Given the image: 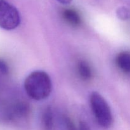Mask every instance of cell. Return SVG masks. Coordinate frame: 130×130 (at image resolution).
I'll return each instance as SVG.
<instances>
[{
  "instance_id": "9",
  "label": "cell",
  "mask_w": 130,
  "mask_h": 130,
  "mask_svg": "<svg viewBox=\"0 0 130 130\" xmlns=\"http://www.w3.org/2000/svg\"><path fill=\"white\" fill-rule=\"evenodd\" d=\"M117 17L121 20H127L130 19V10L125 6H121L116 10Z\"/></svg>"
},
{
  "instance_id": "5",
  "label": "cell",
  "mask_w": 130,
  "mask_h": 130,
  "mask_svg": "<svg viewBox=\"0 0 130 130\" xmlns=\"http://www.w3.org/2000/svg\"><path fill=\"white\" fill-rule=\"evenodd\" d=\"M63 19L73 27L79 26L81 24V18L77 11L73 9H66L62 12Z\"/></svg>"
},
{
  "instance_id": "13",
  "label": "cell",
  "mask_w": 130,
  "mask_h": 130,
  "mask_svg": "<svg viewBox=\"0 0 130 130\" xmlns=\"http://www.w3.org/2000/svg\"><path fill=\"white\" fill-rule=\"evenodd\" d=\"M57 1L63 5H67V4L71 3L72 0H57Z\"/></svg>"
},
{
  "instance_id": "2",
  "label": "cell",
  "mask_w": 130,
  "mask_h": 130,
  "mask_svg": "<svg viewBox=\"0 0 130 130\" xmlns=\"http://www.w3.org/2000/svg\"><path fill=\"white\" fill-rule=\"evenodd\" d=\"M90 105L98 124L105 129L110 128L114 123V118L109 104L102 95L96 91L91 93Z\"/></svg>"
},
{
  "instance_id": "3",
  "label": "cell",
  "mask_w": 130,
  "mask_h": 130,
  "mask_svg": "<svg viewBox=\"0 0 130 130\" xmlns=\"http://www.w3.org/2000/svg\"><path fill=\"white\" fill-rule=\"evenodd\" d=\"M20 24V15L17 9L6 0H0V27L11 30Z\"/></svg>"
},
{
  "instance_id": "7",
  "label": "cell",
  "mask_w": 130,
  "mask_h": 130,
  "mask_svg": "<svg viewBox=\"0 0 130 130\" xmlns=\"http://www.w3.org/2000/svg\"><path fill=\"white\" fill-rule=\"evenodd\" d=\"M42 123L45 130H52L53 126V115L52 108L47 107L42 115Z\"/></svg>"
},
{
  "instance_id": "11",
  "label": "cell",
  "mask_w": 130,
  "mask_h": 130,
  "mask_svg": "<svg viewBox=\"0 0 130 130\" xmlns=\"http://www.w3.org/2000/svg\"><path fill=\"white\" fill-rule=\"evenodd\" d=\"M0 71L3 74H8L9 72L8 66L3 60H0Z\"/></svg>"
},
{
  "instance_id": "6",
  "label": "cell",
  "mask_w": 130,
  "mask_h": 130,
  "mask_svg": "<svg viewBox=\"0 0 130 130\" xmlns=\"http://www.w3.org/2000/svg\"><path fill=\"white\" fill-rule=\"evenodd\" d=\"M77 72L79 77L83 81H90L92 79L93 71L86 61L81 60L77 63Z\"/></svg>"
},
{
  "instance_id": "10",
  "label": "cell",
  "mask_w": 130,
  "mask_h": 130,
  "mask_svg": "<svg viewBox=\"0 0 130 130\" xmlns=\"http://www.w3.org/2000/svg\"><path fill=\"white\" fill-rule=\"evenodd\" d=\"M63 121H64L67 130H77L74 125V123H73L72 119L69 117L65 116L63 117Z\"/></svg>"
},
{
  "instance_id": "1",
  "label": "cell",
  "mask_w": 130,
  "mask_h": 130,
  "mask_svg": "<svg viewBox=\"0 0 130 130\" xmlns=\"http://www.w3.org/2000/svg\"><path fill=\"white\" fill-rule=\"evenodd\" d=\"M27 95L37 101L47 99L52 91V82L49 75L43 71H35L29 74L24 81Z\"/></svg>"
},
{
  "instance_id": "4",
  "label": "cell",
  "mask_w": 130,
  "mask_h": 130,
  "mask_svg": "<svg viewBox=\"0 0 130 130\" xmlns=\"http://www.w3.org/2000/svg\"><path fill=\"white\" fill-rule=\"evenodd\" d=\"M116 63L118 67L126 74L130 73V52L123 51L118 53L116 58Z\"/></svg>"
},
{
  "instance_id": "8",
  "label": "cell",
  "mask_w": 130,
  "mask_h": 130,
  "mask_svg": "<svg viewBox=\"0 0 130 130\" xmlns=\"http://www.w3.org/2000/svg\"><path fill=\"white\" fill-rule=\"evenodd\" d=\"M14 113L20 118L28 117L30 113V105L28 103L24 102L18 103L15 106Z\"/></svg>"
},
{
  "instance_id": "12",
  "label": "cell",
  "mask_w": 130,
  "mask_h": 130,
  "mask_svg": "<svg viewBox=\"0 0 130 130\" xmlns=\"http://www.w3.org/2000/svg\"><path fill=\"white\" fill-rule=\"evenodd\" d=\"M79 130H91L90 128V126L86 122L84 121H81L79 123Z\"/></svg>"
}]
</instances>
